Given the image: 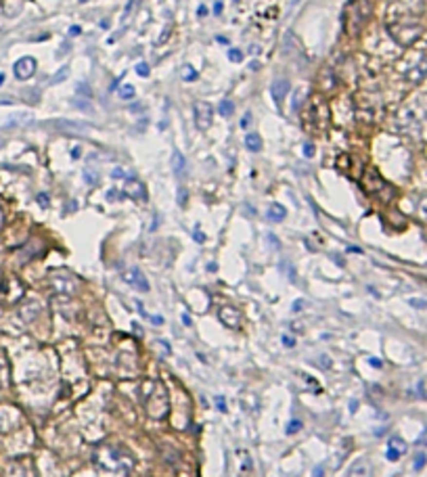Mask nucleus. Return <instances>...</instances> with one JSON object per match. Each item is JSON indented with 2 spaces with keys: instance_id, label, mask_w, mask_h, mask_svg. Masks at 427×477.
I'll return each instance as SVG.
<instances>
[{
  "instance_id": "nucleus-39",
  "label": "nucleus",
  "mask_w": 427,
  "mask_h": 477,
  "mask_svg": "<svg viewBox=\"0 0 427 477\" xmlns=\"http://www.w3.org/2000/svg\"><path fill=\"white\" fill-rule=\"evenodd\" d=\"M283 343H285L287 348H293V346H296V341H293V339L289 337V335H283Z\"/></svg>"
},
{
  "instance_id": "nucleus-11",
  "label": "nucleus",
  "mask_w": 427,
  "mask_h": 477,
  "mask_svg": "<svg viewBox=\"0 0 427 477\" xmlns=\"http://www.w3.org/2000/svg\"><path fill=\"white\" fill-rule=\"evenodd\" d=\"M172 172L176 174L178 178H185L186 176V159L180 151H174L172 153Z\"/></svg>"
},
{
  "instance_id": "nucleus-21",
  "label": "nucleus",
  "mask_w": 427,
  "mask_h": 477,
  "mask_svg": "<svg viewBox=\"0 0 427 477\" xmlns=\"http://www.w3.org/2000/svg\"><path fill=\"white\" fill-rule=\"evenodd\" d=\"M228 59L233 61V63H239V61H243V53L239 51V48H230V51H228Z\"/></svg>"
},
{
  "instance_id": "nucleus-48",
  "label": "nucleus",
  "mask_w": 427,
  "mask_h": 477,
  "mask_svg": "<svg viewBox=\"0 0 427 477\" xmlns=\"http://www.w3.org/2000/svg\"><path fill=\"white\" fill-rule=\"evenodd\" d=\"M216 40H218V42H220V44H222V46H226V44H228V40H226V38H224V36H218V38H216Z\"/></svg>"
},
{
  "instance_id": "nucleus-4",
  "label": "nucleus",
  "mask_w": 427,
  "mask_h": 477,
  "mask_svg": "<svg viewBox=\"0 0 427 477\" xmlns=\"http://www.w3.org/2000/svg\"><path fill=\"white\" fill-rule=\"evenodd\" d=\"M195 124L201 132H205L212 126V117H214V107L205 101H197L195 103Z\"/></svg>"
},
{
  "instance_id": "nucleus-3",
  "label": "nucleus",
  "mask_w": 427,
  "mask_h": 477,
  "mask_svg": "<svg viewBox=\"0 0 427 477\" xmlns=\"http://www.w3.org/2000/svg\"><path fill=\"white\" fill-rule=\"evenodd\" d=\"M310 115L314 117V124H316L318 130H325L329 126V117H331V113H329L327 103H325L323 96H316V99L310 103Z\"/></svg>"
},
{
  "instance_id": "nucleus-22",
  "label": "nucleus",
  "mask_w": 427,
  "mask_h": 477,
  "mask_svg": "<svg viewBox=\"0 0 427 477\" xmlns=\"http://www.w3.org/2000/svg\"><path fill=\"white\" fill-rule=\"evenodd\" d=\"M302 429V421H291L289 425H287V436H293L296 431Z\"/></svg>"
},
{
  "instance_id": "nucleus-50",
  "label": "nucleus",
  "mask_w": 427,
  "mask_h": 477,
  "mask_svg": "<svg viewBox=\"0 0 427 477\" xmlns=\"http://www.w3.org/2000/svg\"><path fill=\"white\" fill-rule=\"evenodd\" d=\"M183 322H185V325H191V318H188L186 314H185V316H183Z\"/></svg>"
},
{
  "instance_id": "nucleus-27",
  "label": "nucleus",
  "mask_w": 427,
  "mask_h": 477,
  "mask_svg": "<svg viewBox=\"0 0 427 477\" xmlns=\"http://www.w3.org/2000/svg\"><path fill=\"white\" fill-rule=\"evenodd\" d=\"M21 119H32V117H30V115H25V113H23V115H15V117H11L9 122H6V124H9L6 128H15V126L21 122Z\"/></svg>"
},
{
  "instance_id": "nucleus-8",
  "label": "nucleus",
  "mask_w": 427,
  "mask_h": 477,
  "mask_svg": "<svg viewBox=\"0 0 427 477\" xmlns=\"http://www.w3.org/2000/svg\"><path fill=\"white\" fill-rule=\"evenodd\" d=\"M218 316H220L224 327H228V329H239L241 327V312L237 310V308L224 306V308H220Z\"/></svg>"
},
{
  "instance_id": "nucleus-45",
  "label": "nucleus",
  "mask_w": 427,
  "mask_h": 477,
  "mask_svg": "<svg viewBox=\"0 0 427 477\" xmlns=\"http://www.w3.org/2000/svg\"><path fill=\"white\" fill-rule=\"evenodd\" d=\"M222 13V2H216L214 4V15H220Z\"/></svg>"
},
{
  "instance_id": "nucleus-1",
  "label": "nucleus",
  "mask_w": 427,
  "mask_h": 477,
  "mask_svg": "<svg viewBox=\"0 0 427 477\" xmlns=\"http://www.w3.org/2000/svg\"><path fill=\"white\" fill-rule=\"evenodd\" d=\"M371 13H373V9H371L369 0H352L346 11V15H348L346 32L352 34V36H358L362 32V27L367 25V21L371 19Z\"/></svg>"
},
{
  "instance_id": "nucleus-16",
  "label": "nucleus",
  "mask_w": 427,
  "mask_h": 477,
  "mask_svg": "<svg viewBox=\"0 0 427 477\" xmlns=\"http://www.w3.org/2000/svg\"><path fill=\"white\" fill-rule=\"evenodd\" d=\"M120 99L122 101H130V99H134V86L132 84H124V86L120 88Z\"/></svg>"
},
{
  "instance_id": "nucleus-15",
  "label": "nucleus",
  "mask_w": 427,
  "mask_h": 477,
  "mask_svg": "<svg viewBox=\"0 0 427 477\" xmlns=\"http://www.w3.org/2000/svg\"><path fill=\"white\" fill-rule=\"evenodd\" d=\"M57 285H59V291L67 293V295H72V293L75 291V283H69V278H67V276L57 278Z\"/></svg>"
},
{
  "instance_id": "nucleus-41",
  "label": "nucleus",
  "mask_w": 427,
  "mask_h": 477,
  "mask_svg": "<svg viewBox=\"0 0 427 477\" xmlns=\"http://www.w3.org/2000/svg\"><path fill=\"white\" fill-rule=\"evenodd\" d=\"M268 241L272 243V247H275V249H278V247H281V245H278V238H277L275 235H268Z\"/></svg>"
},
{
  "instance_id": "nucleus-18",
  "label": "nucleus",
  "mask_w": 427,
  "mask_h": 477,
  "mask_svg": "<svg viewBox=\"0 0 427 477\" xmlns=\"http://www.w3.org/2000/svg\"><path fill=\"white\" fill-rule=\"evenodd\" d=\"M141 2H143V0H128V4H126V11H124V15H122V21L128 19V17L132 15V13L136 11V6L141 4Z\"/></svg>"
},
{
  "instance_id": "nucleus-20",
  "label": "nucleus",
  "mask_w": 427,
  "mask_h": 477,
  "mask_svg": "<svg viewBox=\"0 0 427 477\" xmlns=\"http://www.w3.org/2000/svg\"><path fill=\"white\" fill-rule=\"evenodd\" d=\"M183 80L185 82H195V80H197V72H195L191 65H185L183 67Z\"/></svg>"
},
{
  "instance_id": "nucleus-37",
  "label": "nucleus",
  "mask_w": 427,
  "mask_h": 477,
  "mask_svg": "<svg viewBox=\"0 0 427 477\" xmlns=\"http://www.w3.org/2000/svg\"><path fill=\"white\" fill-rule=\"evenodd\" d=\"M216 404H218V410H226V404H224V396H216Z\"/></svg>"
},
{
  "instance_id": "nucleus-46",
  "label": "nucleus",
  "mask_w": 427,
  "mask_h": 477,
  "mask_svg": "<svg viewBox=\"0 0 427 477\" xmlns=\"http://www.w3.org/2000/svg\"><path fill=\"white\" fill-rule=\"evenodd\" d=\"M197 13H199V17H205V15H207V9H205V6H199V11H197Z\"/></svg>"
},
{
  "instance_id": "nucleus-35",
  "label": "nucleus",
  "mask_w": 427,
  "mask_h": 477,
  "mask_svg": "<svg viewBox=\"0 0 427 477\" xmlns=\"http://www.w3.org/2000/svg\"><path fill=\"white\" fill-rule=\"evenodd\" d=\"M78 94H82V96H90V92H88V84H78Z\"/></svg>"
},
{
  "instance_id": "nucleus-53",
  "label": "nucleus",
  "mask_w": 427,
  "mask_h": 477,
  "mask_svg": "<svg viewBox=\"0 0 427 477\" xmlns=\"http://www.w3.org/2000/svg\"><path fill=\"white\" fill-rule=\"evenodd\" d=\"M235 2H237V0H235Z\"/></svg>"
},
{
  "instance_id": "nucleus-32",
  "label": "nucleus",
  "mask_w": 427,
  "mask_h": 477,
  "mask_svg": "<svg viewBox=\"0 0 427 477\" xmlns=\"http://www.w3.org/2000/svg\"><path fill=\"white\" fill-rule=\"evenodd\" d=\"M304 155H306V157H312V155H314V145H312V143H306V145H304Z\"/></svg>"
},
{
  "instance_id": "nucleus-12",
  "label": "nucleus",
  "mask_w": 427,
  "mask_h": 477,
  "mask_svg": "<svg viewBox=\"0 0 427 477\" xmlns=\"http://www.w3.org/2000/svg\"><path fill=\"white\" fill-rule=\"evenodd\" d=\"M266 216H268V220H272V222H281V220H285L287 209L281 205V203H272L268 207V212H266Z\"/></svg>"
},
{
  "instance_id": "nucleus-23",
  "label": "nucleus",
  "mask_w": 427,
  "mask_h": 477,
  "mask_svg": "<svg viewBox=\"0 0 427 477\" xmlns=\"http://www.w3.org/2000/svg\"><path fill=\"white\" fill-rule=\"evenodd\" d=\"M84 180H86L88 184H96V182H99V174H94L93 170H86L84 172Z\"/></svg>"
},
{
  "instance_id": "nucleus-25",
  "label": "nucleus",
  "mask_w": 427,
  "mask_h": 477,
  "mask_svg": "<svg viewBox=\"0 0 427 477\" xmlns=\"http://www.w3.org/2000/svg\"><path fill=\"white\" fill-rule=\"evenodd\" d=\"M136 73L141 75V78H147V75L151 73V69H149V65H147V63H138V65H136Z\"/></svg>"
},
{
  "instance_id": "nucleus-9",
  "label": "nucleus",
  "mask_w": 427,
  "mask_h": 477,
  "mask_svg": "<svg viewBox=\"0 0 427 477\" xmlns=\"http://www.w3.org/2000/svg\"><path fill=\"white\" fill-rule=\"evenodd\" d=\"M126 195L130 199H136V201H145L147 199V186L143 184L138 178L130 176L128 182H126Z\"/></svg>"
},
{
  "instance_id": "nucleus-52",
  "label": "nucleus",
  "mask_w": 427,
  "mask_h": 477,
  "mask_svg": "<svg viewBox=\"0 0 427 477\" xmlns=\"http://www.w3.org/2000/svg\"><path fill=\"white\" fill-rule=\"evenodd\" d=\"M0 149H2V138H0Z\"/></svg>"
},
{
  "instance_id": "nucleus-13",
  "label": "nucleus",
  "mask_w": 427,
  "mask_h": 477,
  "mask_svg": "<svg viewBox=\"0 0 427 477\" xmlns=\"http://www.w3.org/2000/svg\"><path fill=\"white\" fill-rule=\"evenodd\" d=\"M243 143H245V149L251 151V153H260L262 151V138H260V134H254V132H251V134L245 136Z\"/></svg>"
},
{
  "instance_id": "nucleus-19",
  "label": "nucleus",
  "mask_w": 427,
  "mask_h": 477,
  "mask_svg": "<svg viewBox=\"0 0 427 477\" xmlns=\"http://www.w3.org/2000/svg\"><path fill=\"white\" fill-rule=\"evenodd\" d=\"M390 448H391V450H396V452H400V454L407 452V446H404V441L400 438H391L390 440Z\"/></svg>"
},
{
  "instance_id": "nucleus-49",
  "label": "nucleus",
  "mask_w": 427,
  "mask_h": 477,
  "mask_svg": "<svg viewBox=\"0 0 427 477\" xmlns=\"http://www.w3.org/2000/svg\"><path fill=\"white\" fill-rule=\"evenodd\" d=\"M72 155H74V159H78V157H80V149H78V147H75V149L72 151Z\"/></svg>"
},
{
  "instance_id": "nucleus-2",
  "label": "nucleus",
  "mask_w": 427,
  "mask_h": 477,
  "mask_svg": "<svg viewBox=\"0 0 427 477\" xmlns=\"http://www.w3.org/2000/svg\"><path fill=\"white\" fill-rule=\"evenodd\" d=\"M365 188L371 193V195H375V197H379V199H383V201H390L391 197H394V188H391L386 180H383L379 174H377V170H369L367 172V176H365Z\"/></svg>"
},
{
  "instance_id": "nucleus-44",
  "label": "nucleus",
  "mask_w": 427,
  "mask_h": 477,
  "mask_svg": "<svg viewBox=\"0 0 427 477\" xmlns=\"http://www.w3.org/2000/svg\"><path fill=\"white\" fill-rule=\"evenodd\" d=\"M369 362H371V367H375V368H379V367H381V360H379V358H371Z\"/></svg>"
},
{
  "instance_id": "nucleus-38",
  "label": "nucleus",
  "mask_w": 427,
  "mask_h": 477,
  "mask_svg": "<svg viewBox=\"0 0 427 477\" xmlns=\"http://www.w3.org/2000/svg\"><path fill=\"white\" fill-rule=\"evenodd\" d=\"M425 457H423V454H419V457H417V462H415V469H417V471H419V469H421L423 465H425Z\"/></svg>"
},
{
  "instance_id": "nucleus-24",
  "label": "nucleus",
  "mask_w": 427,
  "mask_h": 477,
  "mask_svg": "<svg viewBox=\"0 0 427 477\" xmlns=\"http://www.w3.org/2000/svg\"><path fill=\"white\" fill-rule=\"evenodd\" d=\"M67 73H69V67L65 65L63 69H59V72H57V75H55V78H53L51 82H53V84H59L61 80H65V78H67Z\"/></svg>"
},
{
  "instance_id": "nucleus-40",
  "label": "nucleus",
  "mask_w": 427,
  "mask_h": 477,
  "mask_svg": "<svg viewBox=\"0 0 427 477\" xmlns=\"http://www.w3.org/2000/svg\"><path fill=\"white\" fill-rule=\"evenodd\" d=\"M312 477H323V465H316V467H314Z\"/></svg>"
},
{
  "instance_id": "nucleus-43",
  "label": "nucleus",
  "mask_w": 427,
  "mask_h": 477,
  "mask_svg": "<svg viewBox=\"0 0 427 477\" xmlns=\"http://www.w3.org/2000/svg\"><path fill=\"white\" fill-rule=\"evenodd\" d=\"M69 34H72V36H78V34H82V27L72 25V27H69Z\"/></svg>"
},
{
  "instance_id": "nucleus-31",
  "label": "nucleus",
  "mask_w": 427,
  "mask_h": 477,
  "mask_svg": "<svg viewBox=\"0 0 427 477\" xmlns=\"http://www.w3.org/2000/svg\"><path fill=\"white\" fill-rule=\"evenodd\" d=\"M408 304L412 308H421V310H423V308H427V301L425 299H408Z\"/></svg>"
},
{
  "instance_id": "nucleus-33",
  "label": "nucleus",
  "mask_w": 427,
  "mask_h": 477,
  "mask_svg": "<svg viewBox=\"0 0 427 477\" xmlns=\"http://www.w3.org/2000/svg\"><path fill=\"white\" fill-rule=\"evenodd\" d=\"M193 237H195V241H197V243H205V235H204V233H201V230H199V228H195V233H193Z\"/></svg>"
},
{
  "instance_id": "nucleus-47",
  "label": "nucleus",
  "mask_w": 427,
  "mask_h": 477,
  "mask_svg": "<svg viewBox=\"0 0 427 477\" xmlns=\"http://www.w3.org/2000/svg\"><path fill=\"white\" fill-rule=\"evenodd\" d=\"M302 301H296V304H293V310H296V312H299V310H302Z\"/></svg>"
},
{
  "instance_id": "nucleus-42",
  "label": "nucleus",
  "mask_w": 427,
  "mask_h": 477,
  "mask_svg": "<svg viewBox=\"0 0 427 477\" xmlns=\"http://www.w3.org/2000/svg\"><path fill=\"white\" fill-rule=\"evenodd\" d=\"M327 360H329L327 356H320V358H318V364H320V367H323V368H329V367H331V364H329Z\"/></svg>"
},
{
  "instance_id": "nucleus-17",
  "label": "nucleus",
  "mask_w": 427,
  "mask_h": 477,
  "mask_svg": "<svg viewBox=\"0 0 427 477\" xmlns=\"http://www.w3.org/2000/svg\"><path fill=\"white\" fill-rule=\"evenodd\" d=\"M297 92H299V94H296V96H293V103H291V109H293V111H296V113H297V111H299V109H302V103H304V96L308 94V92H306V88H302V90H297Z\"/></svg>"
},
{
  "instance_id": "nucleus-29",
  "label": "nucleus",
  "mask_w": 427,
  "mask_h": 477,
  "mask_svg": "<svg viewBox=\"0 0 427 477\" xmlns=\"http://www.w3.org/2000/svg\"><path fill=\"white\" fill-rule=\"evenodd\" d=\"M38 203H40V207H48V205H51V199H48V195L46 193H40L38 195Z\"/></svg>"
},
{
  "instance_id": "nucleus-36",
  "label": "nucleus",
  "mask_w": 427,
  "mask_h": 477,
  "mask_svg": "<svg viewBox=\"0 0 427 477\" xmlns=\"http://www.w3.org/2000/svg\"><path fill=\"white\" fill-rule=\"evenodd\" d=\"M111 178H115V180H120V178H126V176H124V170H122V167H115V170L111 172Z\"/></svg>"
},
{
  "instance_id": "nucleus-51",
  "label": "nucleus",
  "mask_w": 427,
  "mask_h": 477,
  "mask_svg": "<svg viewBox=\"0 0 427 477\" xmlns=\"http://www.w3.org/2000/svg\"><path fill=\"white\" fill-rule=\"evenodd\" d=\"M2 84H4V75L0 73V86H2Z\"/></svg>"
},
{
  "instance_id": "nucleus-7",
  "label": "nucleus",
  "mask_w": 427,
  "mask_h": 477,
  "mask_svg": "<svg viewBox=\"0 0 427 477\" xmlns=\"http://www.w3.org/2000/svg\"><path fill=\"white\" fill-rule=\"evenodd\" d=\"M289 90H291V84H289L287 78H277V80H272V84H270V94H272V99H275L277 105H281L287 99Z\"/></svg>"
},
{
  "instance_id": "nucleus-34",
  "label": "nucleus",
  "mask_w": 427,
  "mask_h": 477,
  "mask_svg": "<svg viewBox=\"0 0 427 477\" xmlns=\"http://www.w3.org/2000/svg\"><path fill=\"white\" fill-rule=\"evenodd\" d=\"M400 457H402L400 452H396V450H391V448H388V460H398Z\"/></svg>"
},
{
  "instance_id": "nucleus-5",
  "label": "nucleus",
  "mask_w": 427,
  "mask_h": 477,
  "mask_svg": "<svg viewBox=\"0 0 427 477\" xmlns=\"http://www.w3.org/2000/svg\"><path fill=\"white\" fill-rule=\"evenodd\" d=\"M36 69H38L36 59H34V57H21V59L15 63V65H13V73H15V78H17L19 82H25V80L34 78Z\"/></svg>"
},
{
  "instance_id": "nucleus-6",
  "label": "nucleus",
  "mask_w": 427,
  "mask_h": 477,
  "mask_svg": "<svg viewBox=\"0 0 427 477\" xmlns=\"http://www.w3.org/2000/svg\"><path fill=\"white\" fill-rule=\"evenodd\" d=\"M124 280L130 287L138 289V291H149L151 289V285H149V280H147V276L143 275V270L141 268H134V266L124 272Z\"/></svg>"
},
{
  "instance_id": "nucleus-30",
  "label": "nucleus",
  "mask_w": 427,
  "mask_h": 477,
  "mask_svg": "<svg viewBox=\"0 0 427 477\" xmlns=\"http://www.w3.org/2000/svg\"><path fill=\"white\" fill-rule=\"evenodd\" d=\"M249 126H251V113L247 111V113H245V115L241 117V128H243V130H247Z\"/></svg>"
},
{
  "instance_id": "nucleus-14",
  "label": "nucleus",
  "mask_w": 427,
  "mask_h": 477,
  "mask_svg": "<svg viewBox=\"0 0 427 477\" xmlns=\"http://www.w3.org/2000/svg\"><path fill=\"white\" fill-rule=\"evenodd\" d=\"M218 113L222 115V117H230L235 113V105H233V101H228V99H224L220 105H218Z\"/></svg>"
},
{
  "instance_id": "nucleus-26",
  "label": "nucleus",
  "mask_w": 427,
  "mask_h": 477,
  "mask_svg": "<svg viewBox=\"0 0 427 477\" xmlns=\"http://www.w3.org/2000/svg\"><path fill=\"white\" fill-rule=\"evenodd\" d=\"M74 105H75V107H80L82 111H86V113H90V109H93V105H90L88 101H82V99H74Z\"/></svg>"
},
{
  "instance_id": "nucleus-10",
  "label": "nucleus",
  "mask_w": 427,
  "mask_h": 477,
  "mask_svg": "<svg viewBox=\"0 0 427 477\" xmlns=\"http://www.w3.org/2000/svg\"><path fill=\"white\" fill-rule=\"evenodd\" d=\"M348 477H373V467H371L369 460L360 459V460H356L354 465L350 467Z\"/></svg>"
},
{
  "instance_id": "nucleus-28",
  "label": "nucleus",
  "mask_w": 427,
  "mask_h": 477,
  "mask_svg": "<svg viewBox=\"0 0 427 477\" xmlns=\"http://www.w3.org/2000/svg\"><path fill=\"white\" fill-rule=\"evenodd\" d=\"M178 205H180V207H185V205H186V188H185V186H180V188H178Z\"/></svg>"
}]
</instances>
